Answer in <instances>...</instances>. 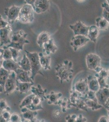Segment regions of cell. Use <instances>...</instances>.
<instances>
[{"label":"cell","mask_w":109,"mask_h":122,"mask_svg":"<svg viewBox=\"0 0 109 122\" xmlns=\"http://www.w3.org/2000/svg\"><path fill=\"white\" fill-rule=\"evenodd\" d=\"M56 75L61 83L68 82L73 76V64L71 60H64L55 67Z\"/></svg>","instance_id":"1"},{"label":"cell","mask_w":109,"mask_h":122,"mask_svg":"<svg viewBox=\"0 0 109 122\" xmlns=\"http://www.w3.org/2000/svg\"><path fill=\"white\" fill-rule=\"evenodd\" d=\"M27 33L23 30H19L14 33L11 37V42L8 45V47H12L18 51H22L25 44L29 43V41L26 39Z\"/></svg>","instance_id":"2"},{"label":"cell","mask_w":109,"mask_h":122,"mask_svg":"<svg viewBox=\"0 0 109 122\" xmlns=\"http://www.w3.org/2000/svg\"><path fill=\"white\" fill-rule=\"evenodd\" d=\"M27 57L29 59L31 66V77L34 81L35 78L37 74L44 75L41 71V66L40 64L39 53L37 52H30L25 50Z\"/></svg>","instance_id":"3"},{"label":"cell","mask_w":109,"mask_h":122,"mask_svg":"<svg viewBox=\"0 0 109 122\" xmlns=\"http://www.w3.org/2000/svg\"><path fill=\"white\" fill-rule=\"evenodd\" d=\"M34 12L32 6L25 4L21 6L17 20L23 24L32 23L34 20Z\"/></svg>","instance_id":"4"},{"label":"cell","mask_w":109,"mask_h":122,"mask_svg":"<svg viewBox=\"0 0 109 122\" xmlns=\"http://www.w3.org/2000/svg\"><path fill=\"white\" fill-rule=\"evenodd\" d=\"M101 59L99 56L95 53H89L86 57V64L88 68L95 71L97 73H99L103 69L101 67Z\"/></svg>","instance_id":"5"},{"label":"cell","mask_w":109,"mask_h":122,"mask_svg":"<svg viewBox=\"0 0 109 122\" xmlns=\"http://www.w3.org/2000/svg\"><path fill=\"white\" fill-rule=\"evenodd\" d=\"M16 75L14 72H11L4 86L5 94L9 95L16 90Z\"/></svg>","instance_id":"6"},{"label":"cell","mask_w":109,"mask_h":122,"mask_svg":"<svg viewBox=\"0 0 109 122\" xmlns=\"http://www.w3.org/2000/svg\"><path fill=\"white\" fill-rule=\"evenodd\" d=\"M21 7L12 5L10 7L5 9V14L7 18V21L10 24L18 20Z\"/></svg>","instance_id":"7"},{"label":"cell","mask_w":109,"mask_h":122,"mask_svg":"<svg viewBox=\"0 0 109 122\" xmlns=\"http://www.w3.org/2000/svg\"><path fill=\"white\" fill-rule=\"evenodd\" d=\"M69 27L73 31L75 36L82 35L87 37L90 29V26H87L80 20L73 25H70Z\"/></svg>","instance_id":"8"},{"label":"cell","mask_w":109,"mask_h":122,"mask_svg":"<svg viewBox=\"0 0 109 122\" xmlns=\"http://www.w3.org/2000/svg\"><path fill=\"white\" fill-rule=\"evenodd\" d=\"M90 41V39L87 36L77 35L73 37L70 42V45L74 51H77L79 49L85 45Z\"/></svg>","instance_id":"9"},{"label":"cell","mask_w":109,"mask_h":122,"mask_svg":"<svg viewBox=\"0 0 109 122\" xmlns=\"http://www.w3.org/2000/svg\"><path fill=\"white\" fill-rule=\"evenodd\" d=\"M12 31L11 24H9L5 28L0 29V46L10 44L11 42L10 34Z\"/></svg>","instance_id":"10"},{"label":"cell","mask_w":109,"mask_h":122,"mask_svg":"<svg viewBox=\"0 0 109 122\" xmlns=\"http://www.w3.org/2000/svg\"><path fill=\"white\" fill-rule=\"evenodd\" d=\"M50 6V1L48 0H35L32 6L35 12L41 14L47 11Z\"/></svg>","instance_id":"11"},{"label":"cell","mask_w":109,"mask_h":122,"mask_svg":"<svg viewBox=\"0 0 109 122\" xmlns=\"http://www.w3.org/2000/svg\"><path fill=\"white\" fill-rule=\"evenodd\" d=\"M73 90L84 96L89 90L87 78L86 79H81L76 82L73 88Z\"/></svg>","instance_id":"12"},{"label":"cell","mask_w":109,"mask_h":122,"mask_svg":"<svg viewBox=\"0 0 109 122\" xmlns=\"http://www.w3.org/2000/svg\"><path fill=\"white\" fill-rule=\"evenodd\" d=\"M96 96L98 103L104 107L109 99V88L100 89L96 92Z\"/></svg>","instance_id":"13"},{"label":"cell","mask_w":109,"mask_h":122,"mask_svg":"<svg viewBox=\"0 0 109 122\" xmlns=\"http://www.w3.org/2000/svg\"><path fill=\"white\" fill-rule=\"evenodd\" d=\"M29 72L21 68H18L15 72L17 80L22 83H34V81L29 76Z\"/></svg>","instance_id":"14"},{"label":"cell","mask_w":109,"mask_h":122,"mask_svg":"<svg viewBox=\"0 0 109 122\" xmlns=\"http://www.w3.org/2000/svg\"><path fill=\"white\" fill-rule=\"evenodd\" d=\"M1 67L9 72H16L18 68H21L18 63L16 62L13 59L3 61Z\"/></svg>","instance_id":"15"},{"label":"cell","mask_w":109,"mask_h":122,"mask_svg":"<svg viewBox=\"0 0 109 122\" xmlns=\"http://www.w3.org/2000/svg\"><path fill=\"white\" fill-rule=\"evenodd\" d=\"M42 48L43 52L47 54V56H49L51 53L54 54L57 51L58 49L53 39L52 38L48 42L44 44Z\"/></svg>","instance_id":"16"},{"label":"cell","mask_w":109,"mask_h":122,"mask_svg":"<svg viewBox=\"0 0 109 122\" xmlns=\"http://www.w3.org/2000/svg\"><path fill=\"white\" fill-rule=\"evenodd\" d=\"M87 79L89 90L96 92L100 89L98 79L95 76L89 75Z\"/></svg>","instance_id":"17"},{"label":"cell","mask_w":109,"mask_h":122,"mask_svg":"<svg viewBox=\"0 0 109 122\" xmlns=\"http://www.w3.org/2000/svg\"><path fill=\"white\" fill-rule=\"evenodd\" d=\"M11 72L1 67L0 68V92H4V86Z\"/></svg>","instance_id":"18"},{"label":"cell","mask_w":109,"mask_h":122,"mask_svg":"<svg viewBox=\"0 0 109 122\" xmlns=\"http://www.w3.org/2000/svg\"><path fill=\"white\" fill-rule=\"evenodd\" d=\"M39 56L42 68L45 71L51 69V57L49 56H44L42 53H39Z\"/></svg>","instance_id":"19"},{"label":"cell","mask_w":109,"mask_h":122,"mask_svg":"<svg viewBox=\"0 0 109 122\" xmlns=\"http://www.w3.org/2000/svg\"><path fill=\"white\" fill-rule=\"evenodd\" d=\"M31 91L35 96L40 97L43 101L47 99V96H46L45 94L47 90L43 89L40 85L38 84L36 86H32Z\"/></svg>","instance_id":"20"},{"label":"cell","mask_w":109,"mask_h":122,"mask_svg":"<svg viewBox=\"0 0 109 122\" xmlns=\"http://www.w3.org/2000/svg\"><path fill=\"white\" fill-rule=\"evenodd\" d=\"M51 38V35L49 33L43 31L40 33L37 37V43L39 47L42 48L44 44L48 42Z\"/></svg>","instance_id":"21"},{"label":"cell","mask_w":109,"mask_h":122,"mask_svg":"<svg viewBox=\"0 0 109 122\" xmlns=\"http://www.w3.org/2000/svg\"><path fill=\"white\" fill-rule=\"evenodd\" d=\"M100 30L96 25H92L90 26L88 37L90 40L94 43L97 41L98 37L99 36Z\"/></svg>","instance_id":"22"},{"label":"cell","mask_w":109,"mask_h":122,"mask_svg":"<svg viewBox=\"0 0 109 122\" xmlns=\"http://www.w3.org/2000/svg\"><path fill=\"white\" fill-rule=\"evenodd\" d=\"M34 83H22L17 80V87L16 90L19 91L21 94L27 93L34 85Z\"/></svg>","instance_id":"23"},{"label":"cell","mask_w":109,"mask_h":122,"mask_svg":"<svg viewBox=\"0 0 109 122\" xmlns=\"http://www.w3.org/2000/svg\"><path fill=\"white\" fill-rule=\"evenodd\" d=\"M21 110L22 118L31 121L36 118L37 114V112L30 110L26 107L21 108Z\"/></svg>","instance_id":"24"},{"label":"cell","mask_w":109,"mask_h":122,"mask_svg":"<svg viewBox=\"0 0 109 122\" xmlns=\"http://www.w3.org/2000/svg\"><path fill=\"white\" fill-rule=\"evenodd\" d=\"M21 69L28 72H31V66L29 59L26 54H24L19 62H18Z\"/></svg>","instance_id":"25"},{"label":"cell","mask_w":109,"mask_h":122,"mask_svg":"<svg viewBox=\"0 0 109 122\" xmlns=\"http://www.w3.org/2000/svg\"><path fill=\"white\" fill-rule=\"evenodd\" d=\"M63 96L61 93H56L54 92H51L47 96V99L48 100L49 104H57L58 101Z\"/></svg>","instance_id":"26"},{"label":"cell","mask_w":109,"mask_h":122,"mask_svg":"<svg viewBox=\"0 0 109 122\" xmlns=\"http://www.w3.org/2000/svg\"><path fill=\"white\" fill-rule=\"evenodd\" d=\"M82 98L84 100L87 107L88 108H90L93 111H95L99 110L103 107L102 106L99 104L97 101L86 99L83 96L82 97Z\"/></svg>","instance_id":"27"},{"label":"cell","mask_w":109,"mask_h":122,"mask_svg":"<svg viewBox=\"0 0 109 122\" xmlns=\"http://www.w3.org/2000/svg\"><path fill=\"white\" fill-rule=\"evenodd\" d=\"M96 26L100 30H106L109 27V22L103 18H98L96 19Z\"/></svg>","instance_id":"28"},{"label":"cell","mask_w":109,"mask_h":122,"mask_svg":"<svg viewBox=\"0 0 109 122\" xmlns=\"http://www.w3.org/2000/svg\"><path fill=\"white\" fill-rule=\"evenodd\" d=\"M35 95L33 94H29L26 97H25L21 102V104L20 105L19 107L20 109L27 107L32 104L33 98Z\"/></svg>","instance_id":"29"},{"label":"cell","mask_w":109,"mask_h":122,"mask_svg":"<svg viewBox=\"0 0 109 122\" xmlns=\"http://www.w3.org/2000/svg\"><path fill=\"white\" fill-rule=\"evenodd\" d=\"M3 49L4 50L3 56V60H7L13 59L11 52L10 50L9 47H7V46H4Z\"/></svg>","instance_id":"30"},{"label":"cell","mask_w":109,"mask_h":122,"mask_svg":"<svg viewBox=\"0 0 109 122\" xmlns=\"http://www.w3.org/2000/svg\"><path fill=\"white\" fill-rule=\"evenodd\" d=\"M97 79H98V82L100 88L102 89L104 88H109V85L108 84L107 82V79L101 77L96 75Z\"/></svg>","instance_id":"31"},{"label":"cell","mask_w":109,"mask_h":122,"mask_svg":"<svg viewBox=\"0 0 109 122\" xmlns=\"http://www.w3.org/2000/svg\"><path fill=\"white\" fill-rule=\"evenodd\" d=\"M83 97L86 99L98 102L96 96V92H94L89 90V91Z\"/></svg>","instance_id":"32"},{"label":"cell","mask_w":109,"mask_h":122,"mask_svg":"<svg viewBox=\"0 0 109 122\" xmlns=\"http://www.w3.org/2000/svg\"><path fill=\"white\" fill-rule=\"evenodd\" d=\"M9 48L11 52L13 60L16 62H17V60L19 56V51L12 47H9Z\"/></svg>","instance_id":"33"},{"label":"cell","mask_w":109,"mask_h":122,"mask_svg":"<svg viewBox=\"0 0 109 122\" xmlns=\"http://www.w3.org/2000/svg\"><path fill=\"white\" fill-rule=\"evenodd\" d=\"M0 110L1 112L4 110L10 111V108L7 105V102L4 99H1L0 101Z\"/></svg>","instance_id":"34"},{"label":"cell","mask_w":109,"mask_h":122,"mask_svg":"<svg viewBox=\"0 0 109 122\" xmlns=\"http://www.w3.org/2000/svg\"><path fill=\"white\" fill-rule=\"evenodd\" d=\"M21 117L17 113H14L11 114L9 122H20L21 121Z\"/></svg>","instance_id":"35"},{"label":"cell","mask_w":109,"mask_h":122,"mask_svg":"<svg viewBox=\"0 0 109 122\" xmlns=\"http://www.w3.org/2000/svg\"><path fill=\"white\" fill-rule=\"evenodd\" d=\"M29 110L34 112H37L39 110H43V107L42 105H40V106H36L33 105V104H31L30 105L26 107Z\"/></svg>","instance_id":"36"},{"label":"cell","mask_w":109,"mask_h":122,"mask_svg":"<svg viewBox=\"0 0 109 122\" xmlns=\"http://www.w3.org/2000/svg\"><path fill=\"white\" fill-rule=\"evenodd\" d=\"M11 114H12L10 112V111L4 110L3 112H1V114L0 116H1L9 122L10 118L11 117Z\"/></svg>","instance_id":"37"},{"label":"cell","mask_w":109,"mask_h":122,"mask_svg":"<svg viewBox=\"0 0 109 122\" xmlns=\"http://www.w3.org/2000/svg\"><path fill=\"white\" fill-rule=\"evenodd\" d=\"M43 101L40 97L34 96L33 98L32 104L34 106H40L42 104V102Z\"/></svg>","instance_id":"38"},{"label":"cell","mask_w":109,"mask_h":122,"mask_svg":"<svg viewBox=\"0 0 109 122\" xmlns=\"http://www.w3.org/2000/svg\"><path fill=\"white\" fill-rule=\"evenodd\" d=\"M109 73L108 71H107L106 70L103 69L99 73L97 74V75L98 76L104 78L105 79H108V76H109Z\"/></svg>","instance_id":"39"},{"label":"cell","mask_w":109,"mask_h":122,"mask_svg":"<svg viewBox=\"0 0 109 122\" xmlns=\"http://www.w3.org/2000/svg\"><path fill=\"white\" fill-rule=\"evenodd\" d=\"M10 24V23L7 20H5L3 17L0 15V29H3V28H5L8 25Z\"/></svg>","instance_id":"40"},{"label":"cell","mask_w":109,"mask_h":122,"mask_svg":"<svg viewBox=\"0 0 109 122\" xmlns=\"http://www.w3.org/2000/svg\"><path fill=\"white\" fill-rule=\"evenodd\" d=\"M102 7L103 8V13L109 15V4L106 2H104L102 4Z\"/></svg>","instance_id":"41"},{"label":"cell","mask_w":109,"mask_h":122,"mask_svg":"<svg viewBox=\"0 0 109 122\" xmlns=\"http://www.w3.org/2000/svg\"><path fill=\"white\" fill-rule=\"evenodd\" d=\"M77 115L75 114L68 115L66 117L67 122H76Z\"/></svg>","instance_id":"42"},{"label":"cell","mask_w":109,"mask_h":122,"mask_svg":"<svg viewBox=\"0 0 109 122\" xmlns=\"http://www.w3.org/2000/svg\"><path fill=\"white\" fill-rule=\"evenodd\" d=\"M76 122H87V119L83 117V115L79 114L77 116Z\"/></svg>","instance_id":"43"},{"label":"cell","mask_w":109,"mask_h":122,"mask_svg":"<svg viewBox=\"0 0 109 122\" xmlns=\"http://www.w3.org/2000/svg\"><path fill=\"white\" fill-rule=\"evenodd\" d=\"M62 115L61 111L59 110H55L53 112V116L55 118H60Z\"/></svg>","instance_id":"44"},{"label":"cell","mask_w":109,"mask_h":122,"mask_svg":"<svg viewBox=\"0 0 109 122\" xmlns=\"http://www.w3.org/2000/svg\"><path fill=\"white\" fill-rule=\"evenodd\" d=\"M98 122H109V119L106 117L103 116L99 118Z\"/></svg>","instance_id":"45"},{"label":"cell","mask_w":109,"mask_h":122,"mask_svg":"<svg viewBox=\"0 0 109 122\" xmlns=\"http://www.w3.org/2000/svg\"><path fill=\"white\" fill-rule=\"evenodd\" d=\"M35 0H25V4L30 5H31L33 6Z\"/></svg>","instance_id":"46"},{"label":"cell","mask_w":109,"mask_h":122,"mask_svg":"<svg viewBox=\"0 0 109 122\" xmlns=\"http://www.w3.org/2000/svg\"><path fill=\"white\" fill-rule=\"evenodd\" d=\"M104 107L108 110V112H109V99L105 103Z\"/></svg>","instance_id":"47"},{"label":"cell","mask_w":109,"mask_h":122,"mask_svg":"<svg viewBox=\"0 0 109 122\" xmlns=\"http://www.w3.org/2000/svg\"><path fill=\"white\" fill-rule=\"evenodd\" d=\"M0 122H9L1 116H0Z\"/></svg>","instance_id":"48"},{"label":"cell","mask_w":109,"mask_h":122,"mask_svg":"<svg viewBox=\"0 0 109 122\" xmlns=\"http://www.w3.org/2000/svg\"><path fill=\"white\" fill-rule=\"evenodd\" d=\"M21 122H31V121H30V120H28L25 119H24V118H22V119H21Z\"/></svg>","instance_id":"49"},{"label":"cell","mask_w":109,"mask_h":122,"mask_svg":"<svg viewBox=\"0 0 109 122\" xmlns=\"http://www.w3.org/2000/svg\"><path fill=\"white\" fill-rule=\"evenodd\" d=\"M40 122H45V121H44V120H42L40 121Z\"/></svg>","instance_id":"50"},{"label":"cell","mask_w":109,"mask_h":122,"mask_svg":"<svg viewBox=\"0 0 109 122\" xmlns=\"http://www.w3.org/2000/svg\"><path fill=\"white\" fill-rule=\"evenodd\" d=\"M108 117H109V118H108V119H109V112H108Z\"/></svg>","instance_id":"51"},{"label":"cell","mask_w":109,"mask_h":122,"mask_svg":"<svg viewBox=\"0 0 109 122\" xmlns=\"http://www.w3.org/2000/svg\"><path fill=\"white\" fill-rule=\"evenodd\" d=\"M108 73H109V71H108Z\"/></svg>","instance_id":"52"},{"label":"cell","mask_w":109,"mask_h":122,"mask_svg":"<svg viewBox=\"0 0 109 122\" xmlns=\"http://www.w3.org/2000/svg\"></svg>","instance_id":"53"}]
</instances>
